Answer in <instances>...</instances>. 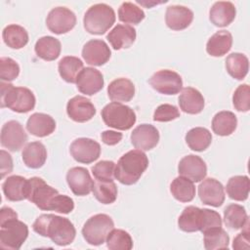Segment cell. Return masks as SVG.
<instances>
[{
  "instance_id": "cell-1",
  "label": "cell",
  "mask_w": 250,
  "mask_h": 250,
  "mask_svg": "<svg viewBox=\"0 0 250 250\" xmlns=\"http://www.w3.org/2000/svg\"><path fill=\"white\" fill-rule=\"evenodd\" d=\"M26 199L44 211L68 214L74 209L72 198L60 194L56 188L47 185L39 177H33L27 180Z\"/></svg>"
},
{
  "instance_id": "cell-2",
  "label": "cell",
  "mask_w": 250,
  "mask_h": 250,
  "mask_svg": "<svg viewBox=\"0 0 250 250\" xmlns=\"http://www.w3.org/2000/svg\"><path fill=\"white\" fill-rule=\"evenodd\" d=\"M33 230L38 234L49 237L59 246H66L73 242L76 229L67 219L54 214L40 215L33 223Z\"/></svg>"
},
{
  "instance_id": "cell-3",
  "label": "cell",
  "mask_w": 250,
  "mask_h": 250,
  "mask_svg": "<svg viewBox=\"0 0 250 250\" xmlns=\"http://www.w3.org/2000/svg\"><path fill=\"white\" fill-rule=\"evenodd\" d=\"M148 166V159L141 149H132L123 154L115 165L114 177L126 186L136 184Z\"/></svg>"
},
{
  "instance_id": "cell-4",
  "label": "cell",
  "mask_w": 250,
  "mask_h": 250,
  "mask_svg": "<svg viewBox=\"0 0 250 250\" xmlns=\"http://www.w3.org/2000/svg\"><path fill=\"white\" fill-rule=\"evenodd\" d=\"M1 106L19 113L30 111L35 106L34 94L25 87H15L11 83L1 81Z\"/></svg>"
},
{
  "instance_id": "cell-5",
  "label": "cell",
  "mask_w": 250,
  "mask_h": 250,
  "mask_svg": "<svg viewBox=\"0 0 250 250\" xmlns=\"http://www.w3.org/2000/svg\"><path fill=\"white\" fill-rule=\"evenodd\" d=\"M115 21L113 9L104 3L91 6L85 13L83 24L86 31L91 34L101 35L105 33Z\"/></svg>"
},
{
  "instance_id": "cell-6",
  "label": "cell",
  "mask_w": 250,
  "mask_h": 250,
  "mask_svg": "<svg viewBox=\"0 0 250 250\" xmlns=\"http://www.w3.org/2000/svg\"><path fill=\"white\" fill-rule=\"evenodd\" d=\"M102 118L106 126L122 131L132 128L137 119L130 106L117 102L109 103L102 109Z\"/></svg>"
},
{
  "instance_id": "cell-7",
  "label": "cell",
  "mask_w": 250,
  "mask_h": 250,
  "mask_svg": "<svg viewBox=\"0 0 250 250\" xmlns=\"http://www.w3.org/2000/svg\"><path fill=\"white\" fill-rule=\"evenodd\" d=\"M28 236V227L18 218L0 222V247L18 250Z\"/></svg>"
},
{
  "instance_id": "cell-8",
  "label": "cell",
  "mask_w": 250,
  "mask_h": 250,
  "mask_svg": "<svg viewBox=\"0 0 250 250\" xmlns=\"http://www.w3.org/2000/svg\"><path fill=\"white\" fill-rule=\"evenodd\" d=\"M112 229H114V224L108 215L97 214L86 221L82 228V234L89 244L98 246L106 240Z\"/></svg>"
},
{
  "instance_id": "cell-9",
  "label": "cell",
  "mask_w": 250,
  "mask_h": 250,
  "mask_svg": "<svg viewBox=\"0 0 250 250\" xmlns=\"http://www.w3.org/2000/svg\"><path fill=\"white\" fill-rule=\"evenodd\" d=\"M150 86L160 94L176 95L183 88V80L179 73L170 69L156 71L149 78Z\"/></svg>"
},
{
  "instance_id": "cell-10",
  "label": "cell",
  "mask_w": 250,
  "mask_h": 250,
  "mask_svg": "<svg viewBox=\"0 0 250 250\" xmlns=\"http://www.w3.org/2000/svg\"><path fill=\"white\" fill-rule=\"evenodd\" d=\"M50 31L55 34H63L70 31L76 24L75 14L65 7L52 9L46 19Z\"/></svg>"
},
{
  "instance_id": "cell-11",
  "label": "cell",
  "mask_w": 250,
  "mask_h": 250,
  "mask_svg": "<svg viewBox=\"0 0 250 250\" xmlns=\"http://www.w3.org/2000/svg\"><path fill=\"white\" fill-rule=\"evenodd\" d=\"M0 141L3 147L11 151H19L26 143L27 135L19 121L10 120L2 126Z\"/></svg>"
},
{
  "instance_id": "cell-12",
  "label": "cell",
  "mask_w": 250,
  "mask_h": 250,
  "mask_svg": "<svg viewBox=\"0 0 250 250\" xmlns=\"http://www.w3.org/2000/svg\"><path fill=\"white\" fill-rule=\"evenodd\" d=\"M69 151L77 162L89 164L100 157L101 146L92 139L78 138L71 143Z\"/></svg>"
},
{
  "instance_id": "cell-13",
  "label": "cell",
  "mask_w": 250,
  "mask_h": 250,
  "mask_svg": "<svg viewBox=\"0 0 250 250\" xmlns=\"http://www.w3.org/2000/svg\"><path fill=\"white\" fill-rule=\"evenodd\" d=\"M111 52L108 45L100 39H92L88 41L82 49V57L84 61L91 65L101 66L107 62L110 59Z\"/></svg>"
},
{
  "instance_id": "cell-14",
  "label": "cell",
  "mask_w": 250,
  "mask_h": 250,
  "mask_svg": "<svg viewBox=\"0 0 250 250\" xmlns=\"http://www.w3.org/2000/svg\"><path fill=\"white\" fill-rule=\"evenodd\" d=\"M66 182L71 191L78 196L88 195L94 186L88 170L84 167H73L66 173Z\"/></svg>"
},
{
  "instance_id": "cell-15",
  "label": "cell",
  "mask_w": 250,
  "mask_h": 250,
  "mask_svg": "<svg viewBox=\"0 0 250 250\" xmlns=\"http://www.w3.org/2000/svg\"><path fill=\"white\" fill-rule=\"evenodd\" d=\"M198 195L202 203L220 207L225 201L223 185L214 178H207L198 186Z\"/></svg>"
},
{
  "instance_id": "cell-16",
  "label": "cell",
  "mask_w": 250,
  "mask_h": 250,
  "mask_svg": "<svg viewBox=\"0 0 250 250\" xmlns=\"http://www.w3.org/2000/svg\"><path fill=\"white\" fill-rule=\"evenodd\" d=\"M178 171L181 176L197 183L205 178L207 174V166L201 157L189 154L180 160Z\"/></svg>"
},
{
  "instance_id": "cell-17",
  "label": "cell",
  "mask_w": 250,
  "mask_h": 250,
  "mask_svg": "<svg viewBox=\"0 0 250 250\" xmlns=\"http://www.w3.org/2000/svg\"><path fill=\"white\" fill-rule=\"evenodd\" d=\"M66 113L75 122H86L94 117L96 108L92 102L83 96H75L67 102Z\"/></svg>"
},
{
  "instance_id": "cell-18",
  "label": "cell",
  "mask_w": 250,
  "mask_h": 250,
  "mask_svg": "<svg viewBox=\"0 0 250 250\" xmlns=\"http://www.w3.org/2000/svg\"><path fill=\"white\" fill-rule=\"evenodd\" d=\"M158 142V130L150 124H141L131 134L132 145L141 150H150L156 146Z\"/></svg>"
},
{
  "instance_id": "cell-19",
  "label": "cell",
  "mask_w": 250,
  "mask_h": 250,
  "mask_svg": "<svg viewBox=\"0 0 250 250\" xmlns=\"http://www.w3.org/2000/svg\"><path fill=\"white\" fill-rule=\"evenodd\" d=\"M76 86L82 94L92 96L103 89L104 76L94 67H85L77 76Z\"/></svg>"
},
{
  "instance_id": "cell-20",
  "label": "cell",
  "mask_w": 250,
  "mask_h": 250,
  "mask_svg": "<svg viewBox=\"0 0 250 250\" xmlns=\"http://www.w3.org/2000/svg\"><path fill=\"white\" fill-rule=\"evenodd\" d=\"M193 20V13L190 9L181 5L169 6L165 14V21L172 30H183L189 26Z\"/></svg>"
},
{
  "instance_id": "cell-21",
  "label": "cell",
  "mask_w": 250,
  "mask_h": 250,
  "mask_svg": "<svg viewBox=\"0 0 250 250\" xmlns=\"http://www.w3.org/2000/svg\"><path fill=\"white\" fill-rule=\"evenodd\" d=\"M136 29L128 24H117L106 35V39L114 50L127 49L136 40Z\"/></svg>"
},
{
  "instance_id": "cell-22",
  "label": "cell",
  "mask_w": 250,
  "mask_h": 250,
  "mask_svg": "<svg viewBox=\"0 0 250 250\" xmlns=\"http://www.w3.org/2000/svg\"><path fill=\"white\" fill-rule=\"evenodd\" d=\"M26 129L33 136L39 138L46 137L55 131L56 121L49 114L35 112L27 119Z\"/></svg>"
},
{
  "instance_id": "cell-23",
  "label": "cell",
  "mask_w": 250,
  "mask_h": 250,
  "mask_svg": "<svg viewBox=\"0 0 250 250\" xmlns=\"http://www.w3.org/2000/svg\"><path fill=\"white\" fill-rule=\"evenodd\" d=\"M235 15V6L229 1L215 2L209 11V19L211 22L219 27H225L231 23Z\"/></svg>"
},
{
  "instance_id": "cell-24",
  "label": "cell",
  "mask_w": 250,
  "mask_h": 250,
  "mask_svg": "<svg viewBox=\"0 0 250 250\" xmlns=\"http://www.w3.org/2000/svg\"><path fill=\"white\" fill-rule=\"evenodd\" d=\"M204 104V98L198 90L192 87H186L182 90L179 97V105L184 112L188 114L200 113Z\"/></svg>"
},
{
  "instance_id": "cell-25",
  "label": "cell",
  "mask_w": 250,
  "mask_h": 250,
  "mask_svg": "<svg viewBox=\"0 0 250 250\" xmlns=\"http://www.w3.org/2000/svg\"><path fill=\"white\" fill-rule=\"evenodd\" d=\"M203 223V211L196 206H188L178 219L180 229L186 232L200 231Z\"/></svg>"
},
{
  "instance_id": "cell-26",
  "label": "cell",
  "mask_w": 250,
  "mask_h": 250,
  "mask_svg": "<svg viewBox=\"0 0 250 250\" xmlns=\"http://www.w3.org/2000/svg\"><path fill=\"white\" fill-rule=\"evenodd\" d=\"M107 95L113 102H129L135 95V86L128 78L120 77L109 83Z\"/></svg>"
},
{
  "instance_id": "cell-27",
  "label": "cell",
  "mask_w": 250,
  "mask_h": 250,
  "mask_svg": "<svg viewBox=\"0 0 250 250\" xmlns=\"http://www.w3.org/2000/svg\"><path fill=\"white\" fill-rule=\"evenodd\" d=\"M21 156L23 163L28 168L38 169L44 165L47 159V149L42 143L31 142L23 147Z\"/></svg>"
},
{
  "instance_id": "cell-28",
  "label": "cell",
  "mask_w": 250,
  "mask_h": 250,
  "mask_svg": "<svg viewBox=\"0 0 250 250\" xmlns=\"http://www.w3.org/2000/svg\"><path fill=\"white\" fill-rule=\"evenodd\" d=\"M27 180L21 176L14 175L8 177L2 185L3 192L10 201H21L26 199Z\"/></svg>"
},
{
  "instance_id": "cell-29",
  "label": "cell",
  "mask_w": 250,
  "mask_h": 250,
  "mask_svg": "<svg viewBox=\"0 0 250 250\" xmlns=\"http://www.w3.org/2000/svg\"><path fill=\"white\" fill-rule=\"evenodd\" d=\"M232 36L227 30H219L214 33L206 44V51L212 57H222L231 48Z\"/></svg>"
},
{
  "instance_id": "cell-30",
  "label": "cell",
  "mask_w": 250,
  "mask_h": 250,
  "mask_svg": "<svg viewBox=\"0 0 250 250\" xmlns=\"http://www.w3.org/2000/svg\"><path fill=\"white\" fill-rule=\"evenodd\" d=\"M34 50L39 58L51 62L59 58L62 45L60 40L53 36H43L36 41Z\"/></svg>"
},
{
  "instance_id": "cell-31",
  "label": "cell",
  "mask_w": 250,
  "mask_h": 250,
  "mask_svg": "<svg viewBox=\"0 0 250 250\" xmlns=\"http://www.w3.org/2000/svg\"><path fill=\"white\" fill-rule=\"evenodd\" d=\"M237 118L231 111L224 110L215 114L212 120V130L219 136H229L234 132Z\"/></svg>"
},
{
  "instance_id": "cell-32",
  "label": "cell",
  "mask_w": 250,
  "mask_h": 250,
  "mask_svg": "<svg viewBox=\"0 0 250 250\" xmlns=\"http://www.w3.org/2000/svg\"><path fill=\"white\" fill-rule=\"evenodd\" d=\"M61 77L68 83H76L77 76L83 69V62L73 56L63 57L58 64Z\"/></svg>"
},
{
  "instance_id": "cell-33",
  "label": "cell",
  "mask_w": 250,
  "mask_h": 250,
  "mask_svg": "<svg viewBox=\"0 0 250 250\" xmlns=\"http://www.w3.org/2000/svg\"><path fill=\"white\" fill-rule=\"evenodd\" d=\"M172 195L181 202H189L194 198L195 187L189 179L179 176L173 180L170 186Z\"/></svg>"
},
{
  "instance_id": "cell-34",
  "label": "cell",
  "mask_w": 250,
  "mask_h": 250,
  "mask_svg": "<svg viewBox=\"0 0 250 250\" xmlns=\"http://www.w3.org/2000/svg\"><path fill=\"white\" fill-rule=\"evenodd\" d=\"M5 44L12 49H21L28 42V33L25 28L19 24H9L2 32Z\"/></svg>"
},
{
  "instance_id": "cell-35",
  "label": "cell",
  "mask_w": 250,
  "mask_h": 250,
  "mask_svg": "<svg viewBox=\"0 0 250 250\" xmlns=\"http://www.w3.org/2000/svg\"><path fill=\"white\" fill-rule=\"evenodd\" d=\"M226 68L232 78L242 80L248 73V58L241 53H231L226 59Z\"/></svg>"
},
{
  "instance_id": "cell-36",
  "label": "cell",
  "mask_w": 250,
  "mask_h": 250,
  "mask_svg": "<svg viewBox=\"0 0 250 250\" xmlns=\"http://www.w3.org/2000/svg\"><path fill=\"white\" fill-rule=\"evenodd\" d=\"M186 142L190 149L203 151L211 145L212 135L206 128L195 127L186 134Z\"/></svg>"
},
{
  "instance_id": "cell-37",
  "label": "cell",
  "mask_w": 250,
  "mask_h": 250,
  "mask_svg": "<svg viewBox=\"0 0 250 250\" xmlns=\"http://www.w3.org/2000/svg\"><path fill=\"white\" fill-rule=\"evenodd\" d=\"M250 182L247 176H233L227 184L226 189L229 198L236 201H244L248 198Z\"/></svg>"
},
{
  "instance_id": "cell-38",
  "label": "cell",
  "mask_w": 250,
  "mask_h": 250,
  "mask_svg": "<svg viewBox=\"0 0 250 250\" xmlns=\"http://www.w3.org/2000/svg\"><path fill=\"white\" fill-rule=\"evenodd\" d=\"M224 221L226 226L231 229H242L249 222L245 208L238 204H229L226 207Z\"/></svg>"
},
{
  "instance_id": "cell-39",
  "label": "cell",
  "mask_w": 250,
  "mask_h": 250,
  "mask_svg": "<svg viewBox=\"0 0 250 250\" xmlns=\"http://www.w3.org/2000/svg\"><path fill=\"white\" fill-rule=\"evenodd\" d=\"M92 191L96 199L103 204L113 203L117 197V187L113 181L95 180Z\"/></svg>"
},
{
  "instance_id": "cell-40",
  "label": "cell",
  "mask_w": 250,
  "mask_h": 250,
  "mask_svg": "<svg viewBox=\"0 0 250 250\" xmlns=\"http://www.w3.org/2000/svg\"><path fill=\"white\" fill-rule=\"evenodd\" d=\"M204 234V247L207 250L225 249L229 247V237L225 229L214 228L203 232Z\"/></svg>"
},
{
  "instance_id": "cell-41",
  "label": "cell",
  "mask_w": 250,
  "mask_h": 250,
  "mask_svg": "<svg viewBox=\"0 0 250 250\" xmlns=\"http://www.w3.org/2000/svg\"><path fill=\"white\" fill-rule=\"evenodd\" d=\"M106 245L110 250H130L133 248V240L127 231L112 229L106 237Z\"/></svg>"
},
{
  "instance_id": "cell-42",
  "label": "cell",
  "mask_w": 250,
  "mask_h": 250,
  "mask_svg": "<svg viewBox=\"0 0 250 250\" xmlns=\"http://www.w3.org/2000/svg\"><path fill=\"white\" fill-rule=\"evenodd\" d=\"M118 19L125 23L138 24L145 19V12L134 3L123 2L118 9Z\"/></svg>"
},
{
  "instance_id": "cell-43",
  "label": "cell",
  "mask_w": 250,
  "mask_h": 250,
  "mask_svg": "<svg viewBox=\"0 0 250 250\" xmlns=\"http://www.w3.org/2000/svg\"><path fill=\"white\" fill-rule=\"evenodd\" d=\"M233 106L238 111L246 112L250 109V88L247 84L239 85L232 96Z\"/></svg>"
},
{
  "instance_id": "cell-44",
  "label": "cell",
  "mask_w": 250,
  "mask_h": 250,
  "mask_svg": "<svg viewBox=\"0 0 250 250\" xmlns=\"http://www.w3.org/2000/svg\"><path fill=\"white\" fill-rule=\"evenodd\" d=\"M20 74V66L11 58L0 59V79L1 81H13Z\"/></svg>"
},
{
  "instance_id": "cell-45",
  "label": "cell",
  "mask_w": 250,
  "mask_h": 250,
  "mask_svg": "<svg viewBox=\"0 0 250 250\" xmlns=\"http://www.w3.org/2000/svg\"><path fill=\"white\" fill-rule=\"evenodd\" d=\"M115 164L113 161L102 160L92 167V173L96 180L113 181Z\"/></svg>"
},
{
  "instance_id": "cell-46",
  "label": "cell",
  "mask_w": 250,
  "mask_h": 250,
  "mask_svg": "<svg viewBox=\"0 0 250 250\" xmlns=\"http://www.w3.org/2000/svg\"><path fill=\"white\" fill-rule=\"evenodd\" d=\"M180 116V111L173 104H160L153 113V120L158 122H168Z\"/></svg>"
},
{
  "instance_id": "cell-47",
  "label": "cell",
  "mask_w": 250,
  "mask_h": 250,
  "mask_svg": "<svg viewBox=\"0 0 250 250\" xmlns=\"http://www.w3.org/2000/svg\"><path fill=\"white\" fill-rule=\"evenodd\" d=\"M203 223L201 232H205L206 230L214 228L222 227V219L218 212L214 210H210L207 208H203Z\"/></svg>"
},
{
  "instance_id": "cell-48",
  "label": "cell",
  "mask_w": 250,
  "mask_h": 250,
  "mask_svg": "<svg viewBox=\"0 0 250 250\" xmlns=\"http://www.w3.org/2000/svg\"><path fill=\"white\" fill-rule=\"evenodd\" d=\"M249 222L243 227L244 229L237 234V236L233 239L232 247L235 250L248 249L249 248Z\"/></svg>"
},
{
  "instance_id": "cell-49",
  "label": "cell",
  "mask_w": 250,
  "mask_h": 250,
  "mask_svg": "<svg viewBox=\"0 0 250 250\" xmlns=\"http://www.w3.org/2000/svg\"><path fill=\"white\" fill-rule=\"evenodd\" d=\"M0 159H1V178H4L6 175L10 174L13 171V160L11 155L5 151L4 149H1L0 151Z\"/></svg>"
},
{
  "instance_id": "cell-50",
  "label": "cell",
  "mask_w": 250,
  "mask_h": 250,
  "mask_svg": "<svg viewBox=\"0 0 250 250\" xmlns=\"http://www.w3.org/2000/svg\"><path fill=\"white\" fill-rule=\"evenodd\" d=\"M102 137V141L107 145V146H114L116 144H118L121 139H122V134L119 132H115V131H104L101 135Z\"/></svg>"
},
{
  "instance_id": "cell-51",
  "label": "cell",
  "mask_w": 250,
  "mask_h": 250,
  "mask_svg": "<svg viewBox=\"0 0 250 250\" xmlns=\"http://www.w3.org/2000/svg\"><path fill=\"white\" fill-rule=\"evenodd\" d=\"M18 218V214L10 207H2L0 210V222Z\"/></svg>"
}]
</instances>
